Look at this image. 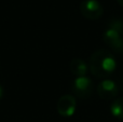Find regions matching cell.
Masks as SVG:
<instances>
[{
  "instance_id": "cell-1",
  "label": "cell",
  "mask_w": 123,
  "mask_h": 122,
  "mask_svg": "<svg viewBox=\"0 0 123 122\" xmlns=\"http://www.w3.org/2000/svg\"><path fill=\"white\" fill-rule=\"evenodd\" d=\"M89 68L96 78L107 79L117 69V61L110 51L100 49L93 52L89 62Z\"/></svg>"
},
{
  "instance_id": "cell-2",
  "label": "cell",
  "mask_w": 123,
  "mask_h": 122,
  "mask_svg": "<svg viewBox=\"0 0 123 122\" xmlns=\"http://www.w3.org/2000/svg\"><path fill=\"white\" fill-rule=\"evenodd\" d=\"M103 40L117 53H123V21L111 18L103 34Z\"/></svg>"
},
{
  "instance_id": "cell-3",
  "label": "cell",
  "mask_w": 123,
  "mask_h": 122,
  "mask_svg": "<svg viewBox=\"0 0 123 122\" xmlns=\"http://www.w3.org/2000/svg\"><path fill=\"white\" fill-rule=\"evenodd\" d=\"M71 91L76 97L80 99H87L91 97L94 91V83L91 78L86 77H77L72 81Z\"/></svg>"
},
{
  "instance_id": "cell-4",
  "label": "cell",
  "mask_w": 123,
  "mask_h": 122,
  "mask_svg": "<svg viewBox=\"0 0 123 122\" xmlns=\"http://www.w3.org/2000/svg\"><path fill=\"white\" fill-rule=\"evenodd\" d=\"M80 12L85 18L95 21L103 16L104 8L98 0H83L80 3Z\"/></svg>"
},
{
  "instance_id": "cell-5",
  "label": "cell",
  "mask_w": 123,
  "mask_h": 122,
  "mask_svg": "<svg viewBox=\"0 0 123 122\" xmlns=\"http://www.w3.org/2000/svg\"><path fill=\"white\" fill-rule=\"evenodd\" d=\"M98 96L102 99L105 101H110V99H115L119 95V85L117 82L113 81L111 79H104L98 83L97 88H96Z\"/></svg>"
},
{
  "instance_id": "cell-6",
  "label": "cell",
  "mask_w": 123,
  "mask_h": 122,
  "mask_svg": "<svg viewBox=\"0 0 123 122\" xmlns=\"http://www.w3.org/2000/svg\"><path fill=\"white\" fill-rule=\"evenodd\" d=\"M57 112L58 115L64 118H69L74 116L77 109V101L74 95L65 94L61 96L57 101Z\"/></svg>"
},
{
  "instance_id": "cell-7",
  "label": "cell",
  "mask_w": 123,
  "mask_h": 122,
  "mask_svg": "<svg viewBox=\"0 0 123 122\" xmlns=\"http://www.w3.org/2000/svg\"><path fill=\"white\" fill-rule=\"evenodd\" d=\"M70 73L76 77H84L90 70L89 64L82 58H74L69 64Z\"/></svg>"
},
{
  "instance_id": "cell-8",
  "label": "cell",
  "mask_w": 123,
  "mask_h": 122,
  "mask_svg": "<svg viewBox=\"0 0 123 122\" xmlns=\"http://www.w3.org/2000/svg\"><path fill=\"white\" fill-rule=\"evenodd\" d=\"M110 112L116 119L123 120V97H117L110 104Z\"/></svg>"
},
{
  "instance_id": "cell-9",
  "label": "cell",
  "mask_w": 123,
  "mask_h": 122,
  "mask_svg": "<svg viewBox=\"0 0 123 122\" xmlns=\"http://www.w3.org/2000/svg\"><path fill=\"white\" fill-rule=\"evenodd\" d=\"M3 94H4V91H3V88H2V85L0 84V99L3 97Z\"/></svg>"
},
{
  "instance_id": "cell-10",
  "label": "cell",
  "mask_w": 123,
  "mask_h": 122,
  "mask_svg": "<svg viewBox=\"0 0 123 122\" xmlns=\"http://www.w3.org/2000/svg\"><path fill=\"white\" fill-rule=\"evenodd\" d=\"M117 1H118V3H119L120 6H123V0H117Z\"/></svg>"
}]
</instances>
